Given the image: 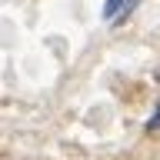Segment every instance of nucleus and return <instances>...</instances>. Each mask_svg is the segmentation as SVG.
Returning <instances> with one entry per match:
<instances>
[{"label": "nucleus", "mask_w": 160, "mask_h": 160, "mask_svg": "<svg viewBox=\"0 0 160 160\" xmlns=\"http://www.w3.org/2000/svg\"><path fill=\"white\" fill-rule=\"evenodd\" d=\"M137 3H140V0H127V3H123V10L117 13V20H113V27H117V23H127V17L137 10Z\"/></svg>", "instance_id": "1"}, {"label": "nucleus", "mask_w": 160, "mask_h": 160, "mask_svg": "<svg viewBox=\"0 0 160 160\" xmlns=\"http://www.w3.org/2000/svg\"><path fill=\"white\" fill-rule=\"evenodd\" d=\"M147 130L153 133V130H160V100H157V110H153V117L147 120Z\"/></svg>", "instance_id": "2"}]
</instances>
